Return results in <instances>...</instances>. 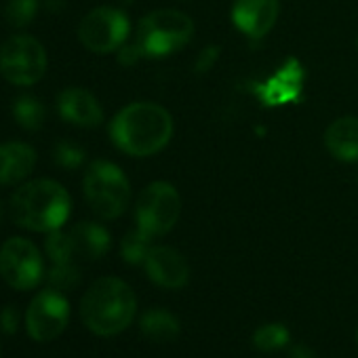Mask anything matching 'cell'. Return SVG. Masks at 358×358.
Here are the masks:
<instances>
[{"instance_id": "cell-1", "label": "cell", "mask_w": 358, "mask_h": 358, "mask_svg": "<svg viewBox=\"0 0 358 358\" xmlns=\"http://www.w3.org/2000/svg\"><path fill=\"white\" fill-rule=\"evenodd\" d=\"M173 135V116L158 103L135 101L122 108L110 122L114 145L129 156H152L160 152Z\"/></svg>"}, {"instance_id": "cell-2", "label": "cell", "mask_w": 358, "mask_h": 358, "mask_svg": "<svg viewBox=\"0 0 358 358\" xmlns=\"http://www.w3.org/2000/svg\"><path fill=\"white\" fill-rule=\"evenodd\" d=\"M72 211L68 190L55 179H34L22 184L11 196V217L20 228L32 232L59 230Z\"/></svg>"}, {"instance_id": "cell-3", "label": "cell", "mask_w": 358, "mask_h": 358, "mask_svg": "<svg viewBox=\"0 0 358 358\" xmlns=\"http://www.w3.org/2000/svg\"><path fill=\"white\" fill-rule=\"evenodd\" d=\"M135 312L137 297L133 289L116 276H103L95 280L80 301L83 322L99 337L122 333L133 322Z\"/></svg>"}, {"instance_id": "cell-4", "label": "cell", "mask_w": 358, "mask_h": 358, "mask_svg": "<svg viewBox=\"0 0 358 358\" xmlns=\"http://www.w3.org/2000/svg\"><path fill=\"white\" fill-rule=\"evenodd\" d=\"M194 36V22L175 9H158L141 17L135 45L141 57L160 59L184 49Z\"/></svg>"}, {"instance_id": "cell-5", "label": "cell", "mask_w": 358, "mask_h": 358, "mask_svg": "<svg viewBox=\"0 0 358 358\" xmlns=\"http://www.w3.org/2000/svg\"><path fill=\"white\" fill-rule=\"evenodd\" d=\"M85 199L93 213L101 220L120 217L131 201V184L122 169L110 160L91 162L83 182Z\"/></svg>"}, {"instance_id": "cell-6", "label": "cell", "mask_w": 358, "mask_h": 358, "mask_svg": "<svg viewBox=\"0 0 358 358\" xmlns=\"http://www.w3.org/2000/svg\"><path fill=\"white\" fill-rule=\"evenodd\" d=\"M47 49L28 34H17L0 45V74L11 85L32 87L47 72Z\"/></svg>"}, {"instance_id": "cell-7", "label": "cell", "mask_w": 358, "mask_h": 358, "mask_svg": "<svg viewBox=\"0 0 358 358\" xmlns=\"http://www.w3.org/2000/svg\"><path fill=\"white\" fill-rule=\"evenodd\" d=\"M179 213H182V196H179L175 186L166 182H152L137 196V228L152 238L171 232L179 220Z\"/></svg>"}, {"instance_id": "cell-8", "label": "cell", "mask_w": 358, "mask_h": 358, "mask_svg": "<svg viewBox=\"0 0 358 358\" xmlns=\"http://www.w3.org/2000/svg\"><path fill=\"white\" fill-rule=\"evenodd\" d=\"M129 32V17L116 7H97L89 11L78 26L80 43L97 55L118 51L127 43Z\"/></svg>"}, {"instance_id": "cell-9", "label": "cell", "mask_w": 358, "mask_h": 358, "mask_svg": "<svg viewBox=\"0 0 358 358\" xmlns=\"http://www.w3.org/2000/svg\"><path fill=\"white\" fill-rule=\"evenodd\" d=\"M0 274L17 291H30L41 285L45 268L36 245L24 236L9 238L0 247Z\"/></svg>"}, {"instance_id": "cell-10", "label": "cell", "mask_w": 358, "mask_h": 358, "mask_svg": "<svg viewBox=\"0 0 358 358\" xmlns=\"http://www.w3.org/2000/svg\"><path fill=\"white\" fill-rule=\"evenodd\" d=\"M70 322V303L57 289L41 291L28 306L26 327L32 339L51 341L59 337Z\"/></svg>"}, {"instance_id": "cell-11", "label": "cell", "mask_w": 358, "mask_h": 358, "mask_svg": "<svg viewBox=\"0 0 358 358\" xmlns=\"http://www.w3.org/2000/svg\"><path fill=\"white\" fill-rule=\"evenodd\" d=\"M143 266L148 278L162 289H182L190 280V266L186 257L173 247H152Z\"/></svg>"}, {"instance_id": "cell-12", "label": "cell", "mask_w": 358, "mask_h": 358, "mask_svg": "<svg viewBox=\"0 0 358 358\" xmlns=\"http://www.w3.org/2000/svg\"><path fill=\"white\" fill-rule=\"evenodd\" d=\"M280 13L278 0H234L232 24L249 38H264Z\"/></svg>"}, {"instance_id": "cell-13", "label": "cell", "mask_w": 358, "mask_h": 358, "mask_svg": "<svg viewBox=\"0 0 358 358\" xmlns=\"http://www.w3.org/2000/svg\"><path fill=\"white\" fill-rule=\"evenodd\" d=\"M57 112L76 127H97L103 120V108L97 97L80 87H68L57 95Z\"/></svg>"}, {"instance_id": "cell-14", "label": "cell", "mask_w": 358, "mask_h": 358, "mask_svg": "<svg viewBox=\"0 0 358 358\" xmlns=\"http://www.w3.org/2000/svg\"><path fill=\"white\" fill-rule=\"evenodd\" d=\"M36 166V150L24 141L0 145V186L20 184Z\"/></svg>"}, {"instance_id": "cell-15", "label": "cell", "mask_w": 358, "mask_h": 358, "mask_svg": "<svg viewBox=\"0 0 358 358\" xmlns=\"http://www.w3.org/2000/svg\"><path fill=\"white\" fill-rule=\"evenodd\" d=\"M324 145L329 154L343 162H358V118L341 116L324 131Z\"/></svg>"}, {"instance_id": "cell-16", "label": "cell", "mask_w": 358, "mask_h": 358, "mask_svg": "<svg viewBox=\"0 0 358 358\" xmlns=\"http://www.w3.org/2000/svg\"><path fill=\"white\" fill-rule=\"evenodd\" d=\"M70 238H72V247H74V257H83V259L103 257L112 243L108 230L93 222L76 224L70 230Z\"/></svg>"}, {"instance_id": "cell-17", "label": "cell", "mask_w": 358, "mask_h": 358, "mask_svg": "<svg viewBox=\"0 0 358 358\" xmlns=\"http://www.w3.org/2000/svg\"><path fill=\"white\" fill-rule=\"evenodd\" d=\"M139 329L148 339L166 343V341L177 339L179 331H182V324H179V320L173 312H169L164 308H152L141 314Z\"/></svg>"}, {"instance_id": "cell-18", "label": "cell", "mask_w": 358, "mask_h": 358, "mask_svg": "<svg viewBox=\"0 0 358 358\" xmlns=\"http://www.w3.org/2000/svg\"><path fill=\"white\" fill-rule=\"evenodd\" d=\"M13 116L17 124L26 131H38L45 122L47 110L43 101L34 95H20L13 103Z\"/></svg>"}, {"instance_id": "cell-19", "label": "cell", "mask_w": 358, "mask_h": 358, "mask_svg": "<svg viewBox=\"0 0 358 358\" xmlns=\"http://www.w3.org/2000/svg\"><path fill=\"white\" fill-rule=\"evenodd\" d=\"M291 341V333L282 322H266L253 333V345L259 352H278L287 348Z\"/></svg>"}, {"instance_id": "cell-20", "label": "cell", "mask_w": 358, "mask_h": 358, "mask_svg": "<svg viewBox=\"0 0 358 358\" xmlns=\"http://www.w3.org/2000/svg\"><path fill=\"white\" fill-rule=\"evenodd\" d=\"M152 241L154 238L148 236L145 232H141L139 228L127 232L124 238H122V243H120V255H122V259L127 264H131V266L143 264L145 257H148V253H150V249L154 247Z\"/></svg>"}, {"instance_id": "cell-21", "label": "cell", "mask_w": 358, "mask_h": 358, "mask_svg": "<svg viewBox=\"0 0 358 358\" xmlns=\"http://www.w3.org/2000/svg\"><path fill=\"white\" fill-rule=\"evenodd\" d=\"M45 251L53 264L74 262V247H72L70 232H62V228L49 232V236L45 241Z\"/></svg>"}, {"instance_id": "cell-22", "label": "cell", "mask_w": 358, "mask_h": 358, "mask_svg": "<svg viewBox=\"0 0 358 358\" xmlns=\"http://www.w3.org/2000/svg\"><path fill=\"white\" fill-rule=\"evenodd\" d=\"M38 11V0H9L5 17L13 28H26L34 22Z\"/></svg>"}, {"instance_id": "cell-23", "label": "cell", "mask_w": 358, "mask_h": 358, "mask_svg": "<svg viewBox=\"0 0 358 358\" xmlns=\"http://www.w3.org/2000/svg\"><path fill=\"white\" fill-rule=\"evenodd\" d=\"M47 280L51 289L57 291H70L80 282V270L74 262H64V264H53V268L47 274Z\"/></svg>"}, {"instance_id": "cell-24", "label": "cell", "mask_w": 358, "mask_h": 358, "mask_svg": "<svg viewBox=\"0 0 358 358\" xmlns=\"http://www.w3.org/2000/svg\"><path fill=\"white\" fill-rule=\"evenodd\" d=\"M53 160L64 169H78L85 162V150L72 141H59L53 150Z\"/></svg>"}, {"instance_id": "cell-25", "label": "cell", "mask_w": 358, "mask_h": 358, "mask_svg": "<svg viewBox=\"0 0 358 358\" xmlns=\"http://www.w3.org/2000/svg\"><path fill=\"white\" fill-rule=\"evenodd\" d=\"M17 327H20V310L15 306H5L3 312H0V329L13 335L17 333Z\"/></svg>"}, {"instance_id": "cell-26", "label": "cell", "mask_w": 358, "mask_h": 358, "mask_svg": "<svg viewBox=\"0 0 358 358\" xmlns=\"http://www.w3.org/2000/svg\"><path fill=\"white\" fill-rule=\"evenodd\" d=\"M141 59V53H139V49H137V45L133 43V45H122L120 49H118V62L122 64V66H133L135 62H139Z\"/></svg>"}, {"instance_id": "cell-27", "label": "cell", "mask_w": 358, "mask_h": 358, "mask_svg": "<svg viewBox=\"0 0 358 358\" xmlns=\"http://www.w3.org/2000/svg\"><path fill=\"white\" fill-rule=\"evenodd\" d=\"M289 358H316L314 350L310 345H303V343H295L291 345L289 350Z\"/></svg>"}, {"instance_id": "cell-28", "label": "cell", "mask_w": 358, "mask_h": 358, "mask_svg": "<svg viewBox=\"0 0 358 358\" xmlns=\"http://www.w3.org/2000/svg\"><path fill=\"white\" fill-rule=\"evenodd\" d=\"M45 7L49 11H59L64 7V0H45Z\"/></svg>"}, {"instance_id": "cell-29", "label": "cell", "mask_w": 358, "mask_h": 358, "mask_svg": "<svg viewBox=\"0 0 358 358\" xmlns=\"http://www.w3.org/2000/svg\"><path fill=\"white\" fill-rule=\"evenodd\" d=\"M0 222H3V201H0Z\"/></svg>"}, {"instance_id": "cell-30", "label": "cell", "mask_w": 358, "mask_h": 358, "mask_svg": "<svg viewBox=\"0 0 358 358\" xmlns=\"http://www.w3.org/2000/svg\"><path fill=\"white\" fill-rule=\"evenodd\" d=\"M356 345H358V331H356Z\"/></svg>"}, {"instance_id": "cell-31", "label": "cell", "mask_w": 358, "mask_h": 358, "mask_svg": "<svg viewBox=\"0 0 358 358\" xmlns=\"http://www.w3.org/2000/svg\"><path fill=\"white\" fill-rule=\"evenodd\" d=\"M356 47H358V41H356Z\"/></svg>"}]
</instances>
